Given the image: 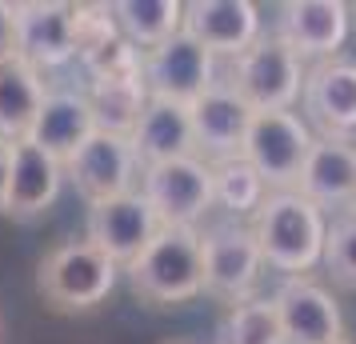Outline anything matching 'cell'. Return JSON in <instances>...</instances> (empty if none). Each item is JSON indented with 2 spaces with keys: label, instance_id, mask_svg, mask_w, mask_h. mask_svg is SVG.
<instances>
[{
  "label": "cell",
  "instance_id": "6da1fadb",
  "mask_svg": "<svg viewBox=\"0 0 356 344\" xmlns=\"http://www.w3.org/2000/svg\"><path fill=\"white\" fill-rule=\"evenodd\" d=\"M248 232H252L264 264H273L276 272L305 277L308 268L324 261V236H328L324 213L316 204H308L296 188L268 193L260 200Z\"/></svg>",
  "mask_w": 356,
  "mask_h": 344
},
{
  "label": "cell",
  "instance_id": "7a4b0ae2",
  "mask_svg": "<svg viewBox=\"0 0 356 344\" xmlns=\"http://www.w3.org/2000/svg\"><path fill=\"white\" fill-rule=\"evenodd\" d=\"M132 293L148 304H184L204 293V252L196 229L164 224L152 245L129 264Z\"/></svg>",
  "mask_w": 356,
  "mask_h": 344
},
{
  "label": "cell",
  "instance_id": "3957f363",
  "mask_svg": "<svg viewBox=\"0 0 356 344\" xmlns=\"http://www.w3.org/2000/svg\"><path fill=\"white\" fill-rule=\"evenodd\" d=\"M116 272L120 268L100 248H92L88 240H68L40 261L36 288L44 296V304H52L56 312H88L113 293Z\"/></svg>",
  "mask_w": 356,
  "mask_h": 344
},
{
  "label": "cell",
  "instance_id": "277c9868",
  "mask_svg": "<svg viewBox=\"0 0 356 344\" xmlns=\"http://www.w3.org/2000/svg\"><path fill=\"white\" fill-rule=\"evenodd\" d=\"M228 88L252 113H289L292 100L305 88V68L280 36H260L257 44H248L236 56Z\"/></svg>",
  "mask_w": 356,
  "mask_h": 344
},
{
  "label": "cell",
  "instance_id": "5b68a950",
  "mask_svg": "<svg viewBox=\"0 0 356 344\" xmlns=\"http://www.w3.org/2000/svg\"><path fill=\"white\" fill-rule=\"evenodd\" d=\"M308 148H312V132L305 129V120L296 113H252L241 156L257 168L264 188L289 193V188H296Z\"/></svg>",
  "mask_w": 356,
  "mask_h": 344
},
{
  "label": "cell",
  "instance_id": "8992f818",
  "mask_svg": "<svg viewBox=\"0 0 356 344\" xmlns=\"http://www.w3.org/2000/svg\"><path fill=\"white\" fill-rule=\"evenodd\" d=\"M140 197L152 204V213L168 229H196V220L212 204V172L209 161L200 156H180V161L148 164Z\"/></svg>",
  "mask_w": 356,
  "mask_h": 344
},
{
  "label": "cell",
  "instance_id": "52a82bcc",
  "mask_svg": "<svg viewBox=\"0 0 356 344\" xmlns=\"http://www.w3.org/2000/svg\"><path fill=\"white\" fill-rule=\"evenodd\" d=\"M161 229L164 224L156 220L152 204L140 193H124V197L88 204V236L84 240L92 248H100L116 268H129L152 245V236Z\"/></svg>",
  "mask_w": 356,
  "mask_h": 344
},
{
  "label": "cell",
  "instance_id": "ba28073f",
  "mask_svg": "<svg viewBox=\"0 0 356 344\" xmlns=\"http://www.w3.org/2000/svg\"><path fill=\"white\" fill-rule=\"evenodd\" d=\"M136 152H132L129 136H113V132H92L72 156L65 161V177L76 184L88 204H100V200H113L132 193V181H136Z\"/></svg>",
  "mask_w": 356,
  "mask_h": 344
},
{
  "label": "cell",
  "instance_id": "9c48e42d",
  "mask_svg": "<svg viewBox=\"0 0 356 344\" xmlns=\"http://www.w3.org/2000/svg\"><path fill=\"white\" fill-rule=\"evenodd\" d=\"M17 60L33 72L76 60V36H72V4L65 0H24L17 4Z\"/></svg>",
  "mask_w": 356,
  "mask_h": 344
},
{
  "label": "cell",
  "instance_id": "30bf717a",
  "mask_svg": "<svg viewBox=\"0 0 356 344\" xmlns=\"http://www.w3.org/2000/svg\"><path fill=\"white\" fill-rule=\"evenodd\" d=\"M212 52H204L193 36L180 28L161 49L145 52V88L148 97L193 104L212 88Z\"/></svg>",
  "mask_w": 356,
  "mask_h": 344
},
{
  "label": "cell",
  "instance_id": "8fae6325",
  "mask_svg": "<svg viewBox=\"0 0 356 344\" xmlns=\"http://www.w3.org/2000/svg\"><path fill=\"white\" fill-rule=\"evenodd\" d=\"M273 309L280 316L284 344H337V341H344L340 304L316 280L289 277L276 288Z\"/></svg>",
  "mask_w": 356,
  "mask_h": 344
},
{
  "label": "cell",
  "instance_id": "7c38bea8",
  "mask_svg": "<svg viewBox=\"0 0 356 344\" xmlns=\"http://www.w3.org/2000/svg\"><path fill=\"white\" fill-rule=\"evenodd\" d=\"M200 252H204V288L212 296H220L228 304L252 300V284L264 268V256H260L252 232L216 229L209 236H200Z\"/></svg>",
  "mask_w": 356,
  "mask_h": 344
},
{
  "label": "cell",
  "instance_id": "4fadbf2b",
  "mask_svg": "<svg viewBox=\"0 0 356 344\" xmlns=\"http://www.w3.org/2000/svg\"><path fill=\"white\" fill-rule=\"evenodd\" d=\"M184 33L212 56H241L260 40V8L252 0H193L184 4Z\"/></svg>",
  "mask_w": 356,
  "mask_h": 344
},
{
  "label": "cell",
  "instance_id": "5bb4252c",
  "mask_svg": "<svg viewBox=\"0 0 356 344\" xmlns=\"http://www.w3.org/2000/svg\"><path fill=\"white\" fill-rule=\"evenodd\" d=\"M193 116V136H196V152H204L212 164L232 161L244 152V136L252 124V108L244 104L228 84H212L200 100L188 104Z\"/></svg>",
  "mask_w": 356,
  "mask_h": 344
},
{
  "label": "cell",
  "instance_id": "9a60e30c",
  "mask_svg": "<svg viewBox=\"0 0 356 344\" xmlns=\"http://www.w3.org/2000/svg\"><path fill=\"white\" fill-rule=\"evenodd\" d=\"M65 181V164L49 156L33 140H13V161H8V197H4V216L13 220H33L56 204Z\"/></svg>",
  "mask_w": 356,
  "mask_h": 344
},
{
  "label": "cell",
  "instance_id": "2e32d148",
  "mask_svg": "<svg viewBox=\"0 0 356 344\" xmlns=\"http://www.w3.org/2000/svg\"><path fill=\"white\" fill-rule=\"evenodd\" d=\"M296 193L316 204V208H340V204H356V148L353 140H332L321 136L312 140L300 177H296Z\"/></svg>",
  "mask_w": 356,
  "mask_h": 344
},
{
  "label": "cell",
  "instance_id": "e0dca14e",
  "mask_svg": "<svg viewBox=\"0 0 356 344\" xmlns=\"http://www.w3.org/2000/svg\"><path fill=\"white\" fill-rule=\"evenodd\" d=\"M276 36L300 60L305 56L332 60L348 36V4H340V0H289L280 8V33Z\"/></svg>",
  "mask_w": 356,
  "mask_h": 344
},
{
  "label": "cell",
  "instance_id": "ac0fdd59",
  "mask_svg": "<svg viewBox=\"0 0 356 344\" xmlns=\"http://www.w3.org/2000/svg\"><path fill=\"white\" fill-rule=\"evenodd\" d=\"M300 92L312 124L332 140H348V132L356 129V65L321 60L312 72H305Z\"/></svg>",
  "mask_w": 356,
  "mask_h": 344
},
{
  "label": "cell",
  "instance_id": "d6986e66",
  "mask_svg": "<svg viewBox=\"0 0 356 344\" xmlns=\"http://www.w3.org/2000/svg\"><path fill=\"white\" fill-rule=\"evenodd\" d=\"M129 145H132L136 161L145 164V168L148 164H164V161H180V156H196V136H193L188 104L148 97V108L140 113V120H136Z\"/></svg>",
  "mask_w": 356,
  "mask_h": 344
},
{
  "label": "cell",
  "instance_id": "ffe728a7",
  "mask_svg": "<svg viewBox=\"0 0 356 344\" xmlns=\"http://www.w3.org/2000/svg\"><path fill=\"white\" fill-rule=\"evenodd\" d=\"M97 132V120H92V104H88V92H72V88H49L44 92V104L36 113V124L29 132V140L40 145L49 156L65 164L76 148Z\"/></svg>",
  "mask_w": 356,
  "mask_h": 344
},
{
  "label": "cell",
  "instance_id": "44dd1931",
  "mask_svg": "<svg viewBox=\"0 0 356 344\" xmlns=\"http://www.w3.org/2000/svg\"><path fill=\"white\" fill-rule=\"evenodd\" d=\"M44 81L40 72H33L29 65H13L0 68V140H29V132L36 124V113L44 104Z\"/></svg>",
  "mask_w": 356,
  "mask_h": 344
},
{
  "label": "cell",
  "instance_id": "7402d4cb",
  "mask_svg": "<svg viewBox=\"0 0 356 344\" xmlns=\"http://www.w3.org/2000/svg\"><path fill=\"white\" fill-rule=\"evenodd\" d=\"M113 17L124 40H132L140 52H152L184 28V4L180 0H120L113 4Z\"/></svg>",
  "mask_w": 356,
  "mask_h": 344
},
{
  "label": "cell",
  "instance_id": "603a6c76",
  "mask_svg": "<svg viewBox=\"0 0 356 344\" xmlns=\"http://www.w3.org/2000/svg\"><path fill=\"white\" fill-rule=\"evenodd\" d=\"M88 104H92V120L100 132L113 136H132L140 113L148 108V88L145 81H108L88 88Z\"/></svg>",
  "mask_w": 356,
  "mask_h": 344
},
{
  "label": "cell",
  "instance_id": "cb8c5ba5",
  "mask_svg": "<svg viewBox=\"0 0 356 344\" xmlns=\"http://www.w3.org/2000/svg\"><path fill=\"white\" fill-rule=\"evenodd\" d=\"M216 344H284L273 300H244L220 316Z\"/></svg>",
  "mask_w": 356,
  "mask_h": 344
},
{
  "label": "cell",
  "instance_id": "d4e9b609",
  "mask_svg": "<svg viewBox=\"0 0 356 344\" xmlns=\"http://www.w3.org/2000/svg\"><path fill=\"white\" fill-rule=\"evenodd\" d=\"M209 172H212V200H220L228 213H257L260 200L268 197L264 181L257 177V168L244 156L209 164Z\"/></svg>",
  "mask_w": 356,
  "mask_h": 344
},
{
  "label": "cell",
  "instance_id": "484cf974",
  "mask_svg": "<svg viewBox=\"0 0 356 344\" xmlns=\"http://www.w3.org/2000/svg\"><path fill=\"white\" fill-rule=\"evenodd\" d=\"M72 36H76V60L97 56L104 44L120 36V24L113 17V4H72Z\"/></svg>",
  "mask_w": 356,
  "mask_h": 344
},
{
  "label": "cell",
  "instance_id": "4316f807",
  "mask_svg": "<svg viewBox=\"0 0 356 344\" xmlns=\"http://www.w3.org/2000/svg\"><path fill=\"white\" fill-rule=\"evenodd\" d=\"M324 264L332 280H340L344 288H356V216L337 220L328 236H324Z\"/></svg>",
  "mask_w": 356,
  "mask_h": 344
},
{
  "label": "cell",
  "instance_id": "83f0119b",
  "mask_svg": "<svg viewBox=\"0 0 356 344\" xmlns=\"http://www.w3.org/2000/svg\"><path fill=\"white\" fill-rule=\"evenodd\" d=\"M17 60V4L0 0V68Z\"/></svg>",
  "mask_w": 356,
  "mask_h": 344
},
{
  "label": "cell",
  "instance_id": "f1b7e54d",
  "mask_svg": "<svg viewBox=\"0 0 356 344\" xmlns=\"http://www.w3.org/2000/svg\"><path fill=\"white\" fill-rule=\"evenodd\" d=\"M8 161H13V145L0 140V216H4V197H8Z\"/></svg>",
  "mask_w": 356,
  "mask_h": 344
},
{
  "label": "cell",
  "instance_id": "f546056e",
  "mask_svg": "<svg viewBox=\"0 0 356 344\" xmlns=\"http://www.w3.org/2000/svg\"><path fill=\"white\" fill-rule=\"evenodd\" d=\"M337 344H353V341H337Z\"/></svg>",
  "mask_w": 356,
  "mask_h": 344
},
{
  "label": "cell",
  "instance_id": "4dcf8cb0",
  "mask_svg": "<svg viewBox=\"0 0 356 344\" xmlns=\"http://www.w3.org/2000/svg\"><path fill=\"white\" fill-rule=\"evenodd\" d=\"M172 344H184V341H172Z\"/></svg>",
  "mask_w": 356,
  "mask_h": 344
}]
</instances>
